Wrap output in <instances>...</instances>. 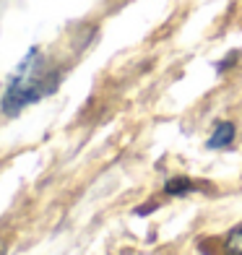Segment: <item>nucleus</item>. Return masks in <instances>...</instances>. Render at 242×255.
Wrapping results in <instances>:
<instances>
[{"label":"nucleus","instance_id":"obj_1","mask_svg":"<svg viewBox=\"0 0 242 255\" xmlns=\"http://www.w3.org/2000/svg\"><path fill=\"white\" fill-rule=\"evenodd\" d=\"M57 84H60V71L47 63V57L42 55L39 47H31L24 55V60L16 65V71L10 73L5 91H3L0 110L8 118H16L24 107L37 104L39 99L52 94Z\"/></svg>","mask_w":242,"mask_h":255},{"label":"nucleus","instance_id":"obj_2","mask_svg":"<svg viewBox=\"0 0 242 255\" xmlns=\"http://www.w3.org/2000/svg\"><path fill=\"white\" fill-rule=\"evenodd\" d=\"M235 135H237L235 123L232 120H222V123L214 125V130L209 135V141H206V146L209 148H227V146H232Z\"/></svg>","mask_w":242,"mask_h":255},{"label":"nucleus","instance_id":"obj_3","mask_svg":"<svg viewBox=\"0 0 242 255\" xmlns=\"http://www.w3.org/2000/svg\"><path fill=\"white\" fill-rule=\"evenodd\" d=\"M193 190H198V185H195L190 177H182V175L169 177V180L164 182V193H167V195H175V198H180V195H188V193H193Z\"/></svg>","mask_w":242,"mask_h":255},{"label":"nucleus","instance_id":"obj_4","mask_svg":"<svg viewBox=\"0 0 242 255\" xmlns=\"http://www.w3.org/2000/svg\"><path fill=\"white\" fill-rule=\"evenodd\" d=\"M224 250H227L229 255H242V224H237V227L224 237Z\"/></svg>","mask_w":242,"mask_h":255}]
</instances>
